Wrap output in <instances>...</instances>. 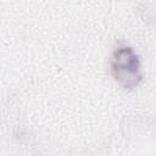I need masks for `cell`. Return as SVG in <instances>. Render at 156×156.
Returning a JSON list of instances; mask_svg holds the SVG:
<instances>
[{
    "instance_id": "cell-1",
    "label": "cell",
    "mask_w": 156,
    "mask_h": 156,
    "mask_svg": "<svg viewBox=\"0 0 156 156\" xmlns=\"http://www.w3.org/2000/svg\"><path fill=\"white\" fill-rule=\"evenodd\" d=\"M111 67L115 78L126 88L138 84L140 79L139 60L130 48H118L112 56Z\"/></svg>"
}]
</instances>
